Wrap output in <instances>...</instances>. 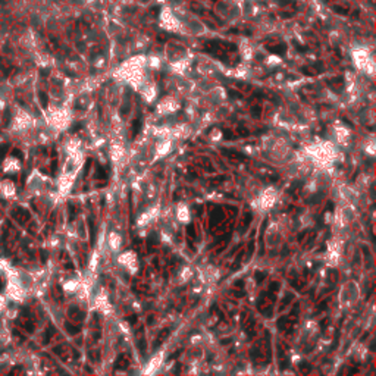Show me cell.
I'll return each instance as SVG.
<instances>
[{"mask_svg":"<svg viewBox=\"0 0 376 376\" xmlns=\"http://www.w3.org/2000/svg\"><path fill=\"white\" fill-rule=\"evenodd\" d=\"M40 100L43 101V104H44V106H46V103H47V100H46V95L43 94V93H41V94H40Z\"/></svg>","mask_w":376,"mask_h":376,"instance_id":"cell-1","label":"cell"}]
</instances>
